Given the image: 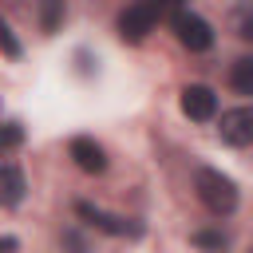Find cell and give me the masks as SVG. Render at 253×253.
Wrapping results in <instances>:
<instances>
[{"instance_id":"1","label":"cell","mask_w":253,"mask_h":253,"mask_svg":"<svg viewBox=\"0 0 253 253\" xmlns=\"http://www.w3.org/2000/svg\"><path fill=\"white\" fill-rule=\"evenodd\" d=\"M194 190H198L202 206H206L210 213H217V217L237 210V186H233V178H225L221 170L202 166V170L194 174Z\"/></svg>"},{"instance_id":"2","label":"cell","mask_w":253,"mask_h":253,"mask_svg":"<svg viewBox=\"0 0 253 253\" xmlns=\"http://www.w3.org/2000/svg\"><path fill=\"white\" fill-rule=\"evenodd\" d=\"M75 213H79L91 229H99V233H111V237H142V221L107 213V210H99V206H91V202H75Z\"/></svg>"},{"instance_id":"3","label":"cell","mask_w":253,"mask_h":253,"mask_svg":"<svg viewBox=\"0 0 253 253\" xmlns=\"http://www.w3.org/2000/svg\"><path fill=\"white\" fill-rule=\"evenodd\" d=\"M174 36H178V43L186 47V51H210L213 47V32H210V24L202 20V16H194V12H174Z\"/></svg>"},{"instance_id":"4","label":"cell","mask_w":253,"mask_h":253,"mask_svg":"<svg viewBox=\"0 0 253 253\" xmlns=\"http://www.w3.org/2000/svg\"><path fill=\"white\" fill-rule=\"evenodd\" d=\"M217 134L229 146H253V107H233L217 119Z\"/></svg>"},{"instance_id":"5","label":"cell","mask_w":253,"mask_h":253,"mask_svg":"<svg viewBox=\"0 0 253 253\" xmlns=\"http://www.w3.org/2000/svg\"><path fill=\"white\" fill-rule=\"evenodd\" d=\"M182 115L194 119V123H206L217 115V95L206 87V83H190L182 87Z\"/></svg>"},{"instance_id":"6","label":"cell","mask_w":253,"mask_h":253,"mask_svg":"<svg viewBox=\"0 0 253 253\" xmlns=\"http://www.w3.org/2000/svg\"><path fill=\"white\" fill-rule=\"evenodd\" d=\"M154 20H158V12L142 0V4H130L123 16H119V36L123 40H130V43H138V40H146V32L154 28Z\"/></svg>"},{"instance_id":"7","label":"cell","mask_w":253,"mask_h":253,"mask_svg":"<svg viewBox=\"0 0 253 253\" xmlns=\"http://www.w3.org/2000/svg\"><path fill=\"white\" fill-rule=\"evenodd\" d=\"M67 154L75 158V166H79L83 174H103V170H107V154H103V146H99L95 138H87V134L71 138V142H67Z\"/></svg>"},{"instance_id":"8","label":"cell","mask_w":253,"mask_h":253,"mask_svg":"<svg viewBox=\"0 0 253 253\" xmlns=\"http://www.w3.org/2000/svg\"><path fill=\"white\" fill-rule=\"evenodd\" d=\"M28 194V182H24V170L16 162H4L0 166V206H20Z\"/></svg>"},{"instance_id":"9","label":"cell","mask_w":253,"mask_h":253,"mask_svg":"<svg viewBox=\"0 0 253 253\" xmlns=\"http://www.w3.org/2000/svg\"><path fill=\"white\" fill-rule=\"evenodd\" d=\"M229 87L237 95H253V55H241L233 67H229Z\"/></svg>"},{"instance_id":"10","label":"cell","mask_w":253,"mask_h":253,"mask_svg":"<svg viewBox=\"0 0 253 253\" xmlns=\"http://www.w3.org/2000/svg\"><path fill=\"white\" fill-rule=\"evenodd\" d=\"M190 241H194L198 249H210V253H221V249H229V237H225V233H217V229H198Z\"/></svg>"},{"instance_id":"11","label":"cell","mask_w":253,"mask_h":253,"mask_svg":"<svg viewBox=\"0 0 253 253\" xmlns=\"http://www.w3.org/2000/svg\"><path fill=\"white\" fill-rule=\"evenodd\" d=\"M59 20H63V0H43V4H40V28L51 36V32L59 28Z\"/></svg>"},{"instance_id":"12","label":"cell","mask_w":253,"mask_h":253,"mask_svg":"<svg viewBox=\"0 0 253 253\" xmlns=\"http://www.w3.org/2000/svg\"><path fill=\"white\" fill-rule=\"evenodd\" d=\"M20 40H16V32L8 28V20L0 16V55H8V59H20Z\"/></svg>"},{"instance_id":"13","label":"cell","mask_w":253,"mask_h":253,"mask_svg":"<svg viewBox=\"0 0 253 253\" xmlns=\"http://www.w3.org/2000/svg\"><path fill=\"white\" fill-rule=\"evenodd\" d=\"M24 142V126L20 123H0V154L4 150H16Z\"/></svg>"},{"instance_id":"14","label":"cell","mask_w":253,"mask_h":253,"mask_svg":"<svg viewBox=\"0 0 253 253\" xmlns=\"http://www.w3.org/2000/svg\"><path fill=\"white\" fill-rule=\"evenodd\" d=\"M146 4H150V8L162 16V12H170V8H178V4H186V0H146Z\"/></svg>"},{"instance_id":"15","label":"cell","mask_w":253,"mask_h":253,"mask_svg":"<svg viewBox=\"0 0 253 253\" xmlns=\"http://www.w3.org/2000/svg\"><path fill=\"white\" fill-rule=\"evenodd\" d=\"M16 249H20L16 237H0V253H16Z\"/></svg>"},{"instance_id":"16","label":"cell","mask_w":253,"mask_h":253,"mask_svg":"<svg viewBox=\"0 0 253 253\" xmlns=\"http://www.w3.org/2000/svg\"><path fill=\"white\" fill-rule=\"evenodd\" d=\"M241 36H245V40H253V20H245V24H241Z\"/></svg>"}]
</instances>
